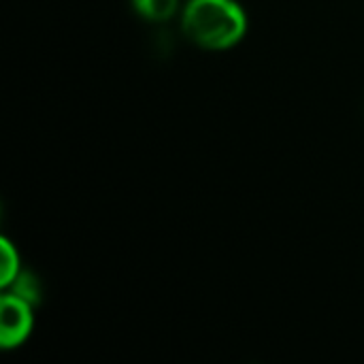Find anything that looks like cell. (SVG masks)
<instances>
[{"mask_svg":"<svg viewBox=\"0 0 364 364\" xmlns=\"http://www.w3.org/2000/svg\"><path fill=\"white\" fill-rule=\"evenodd\" d=\"M186 36L203 49L235 47L247 30V17L235 0H190L183 11Z\"/></svg>","mask_w":364,"mask_h":364,"instance_id":"1","label":"cell"},{"mask_svg":"<svg viewBox=\"0 0 364 364\" xmlns=\"http://www.w3.org/2000/svg\"><path fill=\"white\" fill-rule=\"evenodd\" d=\"M32 331L30 301L19 294H4L0 301V343L4 350L21 346Z\"/></svg>","mask_w":364,"mask_h":364,"instance_id":"2","label":"cell"},{"mask_svg":"<svg viewBox=\"0 0 364 364\" xmlns=\"http://www.w3.org/2000/svg\"><path fill=\"white\" fill-rule=\"evenodd\" d=\"M134 9L149 21H166L175 15L179 0H132Z\"/></svg>","mask_w":364,"mask_h":364,"instance_id":"3","label":"cell"},{"mask_svg":"<svg viewBox=\"0 0 364 364\" xmlns=\"http://www.w3.org/2000/svg\"><path fill=\"white\" fill-rule=\"evenodd\" d=\"M0 245H2V279H0V284L11 286L19 275V258H17V252L13 250V245L6 239H2Z\"/></svg>","mask_w":364,"mask_h":364,"instance_id":"4","label":"cell"}]
</instances>
